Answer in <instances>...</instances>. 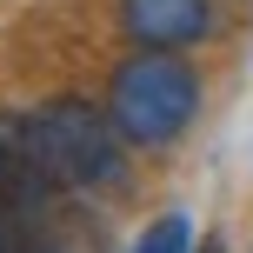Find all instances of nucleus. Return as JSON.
<instances>
[{
    "label": "nucleus",
    "mask_w": 253,
    "mask_h": 253,
    "mask_svg": "<svg viewBox=\"0 0 253 253\" xmlns=\"http://www.w3.org/2000/svg\"><path fill=\"white\" fill-rule=\"evenodd\" d=\"M107 114H114L126 147H173L200 114V74L173 47H133L107 80Z\"/></svg>",
    "instance_id": "nucleus-2"
},
{
    "label": "nucleus",
    "mask_w": 253,
    "mask_h": 253,
    "mask_svg": "<svg viewBox=\"0 0 253 253\" xmlns=\"http://www.w3.org/2000/svg\"><path fill=\"white\" fill-rule=\"evenodd\" d=\"M20 147L27 167L53 187H74V193H120L126 187V140L114 114L87 100H47L20 120Z\"/></svg>",
    "instance_id": "nucleus-1"
},
{
    "label": "nucleus",
    "mask_w": 253,
    "mask_h": 253,
    "mask_svg": "<svg viewBox=\"0 0 253 253\" xmlns=\"http://www.w3.org/2000/svg\"><path fill=\"white\" fill-rule=\"evenodd\" d=\"M0 253H7V247H0Z\"/></svg>",
    "instance_id": "nucleus-6"
},
{
    "label": "nucleus",
    "mask_w": 253,
    "mask_h": 253,
    "mask_svg": "<svg viewBox=\"0 0 253 253\" xmlns=\"http://www.w3.org/2000/svg\"><path fill=\"white\" fill-rule=\"evenodd\" d=\"M120 34L133 47H200L213 34V0H120Z\"/></svg>",
    "instance_id": "nucleus-3"
},
{
    "label": "nucleus",
    "mask_w": 253,
    "mask_h": 253,
    "mask_svg": "<svg viewBox=\"0 0 253 253\" xmlns=\"http://www.w3.org/2000/svg\"><path fill=\"white\" fill-rule=\"evenodd\" d=\"M193 253H220V240H207V247H193Z\"/></svg>",
    "instance_id": "nucleus-5"
},
{
    "label": "nucleus",
    "mask_w": 253,
    "mask_h": 253,
    "mask_svg": "<svg viewBox=\"0 0 253 253\" xmlns=\"http://www.w3.org/2000/svg\"><path fill=\"white\" fill-rule=\"evenodd\" d=\"M126 253H193V220L187 213H160Z\"/></svg>",
    "instance_id": "nucleus-4"
}]
</instances>
